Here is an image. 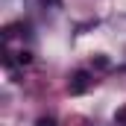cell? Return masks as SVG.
<instances>
[{"label": "cell", "instance_id": "cell-1", "mask_svg": "<svg viewBox=\"0 0 126 126\" xmlns=\"http://www.w3.org/2000/svg\"><path fill=\"white\" fill-rule=\"evenodd\" d=\"M91 85H94V76H91L88 70H73L70 79H67V91H70V94H85Z\"/></svg>", "mask_w": 126, "mask_h": 126}, {"label": "cell", "instance_id": "cell-2", "mask_svg": "<svg viewBox=\"0 0 126 126\" xmlns=\"http://www.w3.org/2000/svg\"><path fill=\"white\" fill-rule=\"evenodd\" d=\"M35 126H59V123H56V117H53V114H44V117H38V120H35Z\"/></svg>", "mask_w": 126, "mask_h": 126}]
</instances>
